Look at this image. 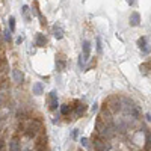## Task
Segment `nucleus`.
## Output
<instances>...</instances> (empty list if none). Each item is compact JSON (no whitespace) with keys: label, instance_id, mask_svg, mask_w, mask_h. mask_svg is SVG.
Here are the masks:
<instances>
[{"label":"nucleus","instance_id":"20e7f679","mask_svg":"<svg viewBox=\"0 0 151 151\" xmlns=\"http://www.w3.org/2000/svg\"><path fill=\"white\" fill-rule=\"evenodd\" d=\"M12 79L15 83H23L24 82V74L21 70H12Z\"/></svg>","mask_w":151,"mask_h":151},{"label":"nucleus","instance_id":"2eb2a0df","mask_svg":"<svg viewBox=\"0 0 151 151\" xmlns=\"http://www.w3.org/2000/svg\"><path fill=\"white\" fill-rule=\"evenodd\" d=\"M3 36H5V41H6V42H11V40H12V32H11L9 29H6V30L3 32Z\"/></svg>","mask_w":151,"mask_h":151},{"label":"nucleus","instance_id":"4be33fe9","mask_svg":"<svg viewBox=\"0 0 151 151\" xmlns=\"http://www.w3.org/2000/svg\"><path fill=\"white\" fill-rule=\"evenodd\" d=\"M127 3L129 5H134V0H127Z\"/></svg>","mask_w":151,"mask_h":151},{"label":"nucleus","instance_id":"7ed1b4c3","mask_svg":"<svg viewBox=\"0 0 151 151\" xmlns=\"http://www.w3.org/2000/svg\"><path fill=\"white\" fill-rule=\"evenodd\" d=\"M85 110H86V106L83 103L77 101V106H74V119L76 118H80L83 113H85Z\"/></svg>","mask_w":151,"mask_h":151},{"label":"nucleus","instance_id":"423d86ee","mask_svg":"<svg viewBox=\"0 0 151 151\" xmlns=\"http://www.w3.org/2000/svg\"><path fill=\"white\" fill-rule=\"evenodd\" d=\"M35 45L38 47H45L47 45V38L42 33H36L35 35Z\"/></svg>","mask_w":151,"mask_h":151},{"label":"nucleus","instance_id":"f3484780","mask_svg":"<svg viewBox=\"0 0 151 151\" xmlns=\"http://www.w3.org/2000/svg\"><path fill=\"white\" fill-rule=\"evenodd\" d=\"M27 11H29V8H27V6H26V5H24V6H23V8H21V12H23V15H24V18H26V20H27V21H29V20H30V18H29V15H27Z\"/></svg>","mask_w":151,"mask_h":151},{"label":"nucleus","instance_id":"dca6fc26","mask_svg":"<svg viewBox=\"0 0 151 151\" xmlns=\"http://www.w3.org/2000/svg\"><path fill=\"white\" fill-rule=\"evenodd\" d=\"M95 42H97V53L101 55V52H103V48H101V40H100V38H97Z\"/></svg>","mask_w":151,"mask_h":151},{"label":"nucleus","instance_id":"5701e85b","mask_svg":"<svg viewBox=\"0 0 151 151\" xmlns=\"http://www.w3.org/2000/svg\"><path fill=\"white\" fill-rule=\"evenodd\" d=\"M148 151H151V148H150V150H148Z\"/></svg>","mask_w":151,"mask_h":151},{"label":"nucleus","instance_id":"aec40b11","mask_svg":"<svg viewBox=\"0 0 151 151\" xmlns=\"http://www.w3.org/2000/svg\"><path fill=\"white\" fill-rule=\"evenodd\" d=\"M21 42H23V36H18L17 38V44H21Z\"/></svg>","mask_w":151,"mask_h":151},{"label":"nucleus","instance_id":"1a4fd4ad","mask_svg":"<svg viewBox=\"0 0 151 151\" xmlns=\"http://www.w3.org/2000/svg\"><path fill=\"white\" fill-rule=\"evenodd\" d=\"M65 67H67L65 59L62 58V56H59V58L56 59V70H58V71H64V70H65Z\"/></svg>","mask_w":151,"mask_h":151},{"label":"nucleus","instance_id":"f8f14e48","mask_svg":"<svg viewBox=\"0 0 151 151\" xmlns=\"http://www.w3.org/2000/svg\"><path fill=\"white\" fill-rule=\"evenodd\" d=\"M71 110H73V107H71L70 104H62V106H60V113H62L64 116L70 115V112H71Z\"/></svg>","mask_w":151,"mask_h":151},{"label":"nucleus","instance_id":"f257e3e1","mask_svg":"<svg viewBox=\"0 0 151 151\" xmlns=\"http://www.w3.org/2000/svg\"><path fill=\"white\" fill-rule=\"evenodd\" d=\"M112 113H116V112H121L122 110V101L118 98V97H110L107 100V106H106Z\"/></svg>","mask_w":151,"mask_h":151},{"label":"nucleus","instance_id":"f03ea898","mask_svg":"<svg viewBox=\"0 0 151 151\" xmlns=\"http://www.w3.org/2000/svg\"><path fill=\"white\" fill-rule=\"evenodd\" d=\"M47 101H48V109L50 110H56L59 107V101H58V94L56 91H52L47 97Z\"/></svg>","mask_w":151,"mask_h":151},{"label":"nucleus","instance_id":"6ab92c4d","mask_svg":"<svg viewBox=\"0 0 151 151\" xmlns=\"http://www.w3.org/2000/svg\"><path fill=\"white\" fill-rule=\"evenodd\" d=\"M80 144H82L83 147H89V139H88V137H82V139H80Z\"/></svg>","mask_w":151,"mask_h":151},{"label":"nucleus","instance_id":"39448f33","mask_svg":"<svg viewBox=\"0 0 151 151\" xmlns=\"http://www.w3.org/2000/svg\"><path fill=\"white\" fill-rule=\"evenodd\" d=\"M129 23H130V26H133V27L139 26V23H141V15L137 14V12H132V14H130V18H129Z\"/></svg>","mask_w":151,"mask_h":151},{"label":"nucleus","instance_id":"412c9836","mask_svg":"<svg viewBox=\"0 0 151 151\" xmlns=\"http://www.w3.org/2000/svg\"><path fill=\"white\" fill-rule=\"evenodd\" d=\"M97 109H98V104H97V103H95V104H94V106H92V112H97Z\"/></svg>","mask_w":151,"mask_h":151},{"label":"nucleus","instance_id":"6e6552de","mask_svg":"<svg viewBox=\"0 0 151 151\" xmlns=\"http://www.w3.org/2000/svg\"><path fill=\"white\" fill-rule=\"evenodd\" d=\"M32 91H33L35 95H41V94L44 92V86H42V83H41V82H35V83H33V88H32Z\"/></svg>","mask_w":151,"mask_h":151},{"label":"nucleus","instance_id":"0eeeda50","mask_svg":"<svg viewBox=\"0 0 151 151\" xmlns=\"http://www.w3.org/2000/svg\"><path fill=\"white\" fill-rule=\"evenodd\" d=\"M82 48H83V59L85 60H88L89 59V55H91V42L89 41H83V44H82Z\"/></svg>","mask_w":151,"mask_h":151},{"label":"nucleus","instance_id":"ddd939ff","mask_svg":"<svg viewBox=\"0 0 151 151\" xmlns=\"http://www.w3.org/2000/svg\"><path fill=\"white\" fill-rule=\"evenodd\" d=\"M148 44H147V38L145 36H142V38H139V40H137V47H139L141 50L144 48V47H147Z\"/></svg>","mask_w":151,"mask_h":151},{"label":"nucleus","instance_id":"9b49d317","mask_svg":"<svg viewBox=\"0 0 151 151\" xmlns=\"http://www.w3.org/2000/svg\"><path fill=\"white\" fill-rule=\"evenodd\" d=\"M9 151H20V142L17 139H12L9 142Z\"/></svg>","mask_w":151,"mask_h":151},{"label":"nucleus","instance_id":"4468645a","mask_svg":"<svg viewBox=\"0 0 151 151\" xmlns=\"http://www.w3.org/2000/svg\"><path fill=\"white\" fill-rule=\"evenodd\" d=\"M8 21H9V30L14 33V32H15V18H14V17H9Z\"/></svg>","mask_w":151,"mask_h":151},{"label":"nucleus","instance_id":"9d476101","mask_svg":"<svg viewBox=\"0 0 151 151\" xmlns=\"http://www.w3.org/2000/svg\"><path fill=\"white\" fill-rule=\"evenodd\" d=\"M53 36L56 38V40H62V38H64V30H62L60 27H58V26H55L53 27Z\"/></svg>","mask_w":151,"mask_h":151},{"label":"nucleus","instance_id":"a211bd4d","mask_svg":"<svg viewBox=\"0 0 151 151\" xmlns=\"http://www.w3.org/2000/svg\"><path fill=\"white\" fill-rule=\"evenodd\" d=\"M141 52H142V55H144V56H147V55H150V52H151V47H150V45H147V47H144V48L141 50Z\"/></svg>","mask_w":151,"mask_h":151}]
</instances>
